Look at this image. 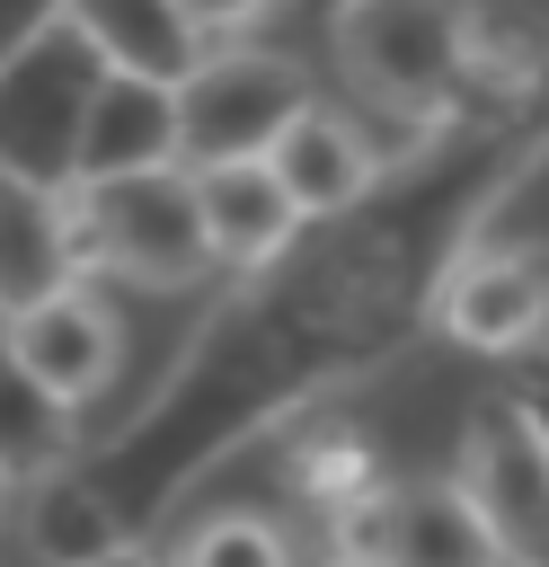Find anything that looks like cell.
<instances>
[{"instance_id":"6da1fadb","label":"cell","mask_w":549,"mask_h":567,"mask_svg":"<svg viewBox=\"0 0 549 567\" xmlns=\"http://www.w3.org/2000/svg\"><path fill=\"white\" fill-rule=\"evenodd\" d=\"M540 159H549V53L522 97L416 133L398 177L381 168L345 213L301 221L266 266H248V284L204 319V337L186 346V363H168L142 416L80 461L115 532L151 540L168 496H186L221 452L301 416L336 381L390 363L425 328L443 266Z\"/></svg>"},{"instance_id":"7a4b0ae2","label":"cell","mask_w":549,"mask_h":567,"mask_svg":"<svg viewBox=\"0 0 549 567\" xmlns=\"http://www.w3.org/2000/svg\"><path fill=\"white\" fill-rule=\"evenodd\" d=\"M62 221H71V266L80 275H115V284H142V292H186V284L213 275L195 168H177V159L62 186Z\"/></svg>"},{"instance_id":"3957f363","label":"cell","mask_w":549,"mask_h":567,"mask_svg":"<svg viewBox=\"0 0 549 567\" xmlns=\"http://www.w3.org/2000/svg\"><path fill=\"white\" fill-rule=\"evenodd\" d=\"M328 53L407 133H443L452 115H469L460 0H336L328 9Z\"/></svg>"},{"instance_id":"277c9868","label":"cell","mask_w":549,"mask_h":567,"mask_svg":"<svg viewBox=\"0 0 549 567\" xmlns=\"http://www.w3.org/2000/svg\"><path fill=\"white\" fill-rule=\"evenodd\" d=\"M97 71L106 62L89 53V35L62 9L0 62V177L53 186V195L80 177V115H89Z\"/></svg>"},{"instance_id":"5b68a950","label":"cell","mask_w":549,"mask_h":567,"mask_svg":"<svg viewBox=\"0 0 549 567\" xmlns=\"http://www.w3.org/2000/svg\"><path fill=\"white\" fill-rule=\"evenodd\" d=\"M301 106H310V71L292 53H266V44L195 53V71L177 80V168L257 159Z\"/></svg>"},{"instance_id":"8992f818","label":"cell","mask_w":549,"mask_h":567,"mask_svg":"<svg viewBox=\"0 0 549 567\" xmlns=\"http://www.w3.org/2000/svg\"><path fill=\"white\" fill-rule=\"evenodd\" d=\"M452 487L478 505V523H487V540L505 558L549 567V434H540V416L514 390H496V399L469 408Z\"/></svg>"},{"instance_id":"52a82bcc","label":"cell","mask_w":549,"mask_h":567,"mask_svg":"<svg viewBox=\"0 0 549 567\" xmlns=\"http://www.w3.org/2000/svg\"><path fill=\"white\" fill-rule=\"evenodd\" d=\"M425 328H443L469 354H522V346H540L549 337V248H522V239H487L478 230L443 266Z\"/></svg>"},{"instance_id":"ba28073f","label":"cell","mask_w":549,"mask_h":567,"mask_svg":"<svg viewBox=\"0 0 549 567\" xmlns=\"http://www.w3.org/2000/svg\"><path fill=\"white\" fill-rule=\"evenodd\" d=\"M0 337H9V354H18L62 408H89V399L115 381V354H124V328L106 319V301H97L89 284H62V292L27 301L18 319H0Z\"/></svg>"},{"instance_id":"9c48e42d","label":"cell","mask_w":549,"mask_h":567,"mask_svg":"<svg viewBox=\"0 0 549 567\" xmlns=\"http://www.w3.org/2000/svg\"><path fill=\"white\" fill-rule=\"evenodd\" d=\"M257 159L274 168V186L292 195V213H301V221L345 213V204H354V195L390 168V159H381V151H372L345 115H319V97H310V106H301V115H292V124L257 151Z\"/></svg>"},{"instance_id":"30bf717a","label":"cell","mask_w":549,"mask_h":567,"mask_svg":"<svg viewBox=\"0 0 549 567\" xmlns=\"http://www.w3.org/2000/svg\"><path fill=\"white\" fill-rule=\"evenodd\" d=\"M168 159H177V89L142 71H97L89 115H80V177H124V168H168Z\"/></svg>"},{"instance_id":"8fae6325","label":"cell","mask_w":549,"mask_h":567,"mask_svg":"<svg viewBox=\"0 0 549 567\" xmlns=\"http://www.w3.org/2000/svg\"><path fill=\"white\" fill-rule=\"evenodd\" d=\"M195 204H204V239H213V266H266L292 230H301V213H292V195L274 186V168L266 159H221V168H195Z\"/></svg>"},{"instance_id":"7c38bea8","label":"cell","mask_w":549,"mask_h":567,"mask_svg":"<svg viewBox=\"0 0 549 567\" xmlns=\"http://www.w3.org/2000/svg\"><path fill=\"white\" fill-rule=\"evenodd\" d=\"M62 18L89 35V53L106 71H142V80H168V89L204 53V35L177 0H62Z\"/></svg>"},{"instance_id":"4fadbf2b","label":"cell","mask_w":549,"mask_h":567,"mask_svg":"<svg viewBox=\"0 0 549 567\" xmlns=\"http://www.w3.org/2000/svg\"><path fill=\"white\" fill-rule=\"evenodd\" d=\"M62 284H80L62 195L27 186V177H0V319H18L27 301H44Z\"/></svg>"},{"instance_id":"5bb4252c","label":"cell","mask_w":549,"mask_h":567,"mask_svg":"<svg viewBox=\"0 0 549 567\" xmlns=\"http://www.w3.org/2000/svg\"><path fill=\"white\" fill-rule=\"evenodd\" d=\"M18 532H27V549H35V567H89L97 549H115L124 532H115V514H106V496L80 478V461H62V470H35V478H18Z\"/></svg>"},{"instance_id":"9a60e30c","label":"cell","mask_w":549,"mask_h":567,"mask_svg":"<svg viewBox=\"0 0 549 567\" xmlns=\"http://www.w3.org/2000/svg\"><path fill=\"white\" fill-rule=\"evenodd\" d=\"M505 549L487 540L478 505L452 478L390 487V567H496Z\"/></svg>"},{"instance_id":"2e32d148","label":"cell","mask_w":549,"mask_h":567,"mask_svg":"<svg viewBox=\"0 0 549 567\" xmlns=\"http://www.w3.org/2000/svg\"><path fill=\"white\" fill-rule=\"evenodd\" d=\"M80 443V408H62L0 337V470L9 478H35V470H62Z\"/></svg>"},{"instance_id":"e0dca14e","label":"cell","mask_w":549,"mask_h":567,"mask_svg":"<svg viewBox=\"0 0 549 567\" xmlns=\"http://www.w3.org/2000/svg\"><path fill=\"white\" fill-rule=\"evenodd\" d=\"M372 478H390V470H381V452H372L363 434H345V425H319V416L292 434V487H301L319 514H328L336 496L372 487Z\"/></svg>"},{"instance_id":"ac0fdd59","label":"cell","mask_w":549,"mask_h":567,"mask_svg":"<svg viewBox=\"0 0 549 567\" xmlns=\"http://www.w3.org/2000/svg\"><path fill=\"white\" fill-rule=\"evenodd\" d=\"M159 567H292V549H283V532H274L266 514H213V523H195Z\"/></svg>"},{"instance_id":"d6986e66","label":"cell","mask_w":549,"mask_h":567,"mask_svg":"<svg viewBox=\"0 0 549 567\" xmlns=\"http://www.w3.org/2000/svg\"><path fill=\"white\" fill-rule=\"evenodd\" d=\"M328 558L336 567H390V478L328 505Z\"/></svg>"},{"instance_id":"ffe728a7","label":"cell","mask_w":549,"mask_h":567,"mask_svg":"<svg viewBox=\"0 0 549 567\" xmlns=\"http://www.w3.org/2000/svg\"><path fill=\"white\" fill-rule=\"evenodd\" d=\"M186 18H195V35H248L274 0H177Z\"/></svg>"},{"instance_id":"44dd1931","label":"cell","mask_w":549,"mask_h":567,"mask_svg":"<svg viewBox=\"0 0 549 567\" xmlns=\"http://www.w3.org/2000/svg\"><path fill=\"white\" fill-rule=\"evenodd\" d=\"M53 9H62V0H0V62H9V53H18V44L53 18Z\"/></svg>"},{"instance_id":"7402d4cb","label":"cell","mask_w":549,"mask_h":567,"mask_svg":"<svg viewBox=\"0 0 549 567\" xmlns=\"http://www.w3.org/2000/svg\"><path fill=\"white\" fill-rule=\"evenodd\" d=\"M89 567H159V558H151V549H142V540H115V549H97V558H89Z\"/></svg>"},{"instance_id":"603a6c76","label":"cell","mask_w":549,"mask_h":567,"mask_svg":"<svg viewBox=\"0 0 549 567\" xmlns=\"http://www.w3.org/2000/svg\"><path fill=\"white\" fill-rule=\"evenodd\" d=\"M9 496H18V478H9V470H0V523H9Z\"/></svg>"},{"instance_id":"cb8c5ba5","label":"cell","mask_w":549,"mask_h":567,"mask_svg":"<svg viewBox=\"0 0 549 567\" xmlns=\"http://www.w3.org/2000/svg\"><path fill=\"white\" fill-rule=\"evenodd\" d=\"M310 9H319V18H328V9H336V0H310Z\"/></svg>"},{"instance_id":"d4e9b609","label":"cell","mask_w":549,"mask_h":567,"mask_svg":"<svg viewBox=\"0 0 549 567\" xmlns=\"http://www.w3.org/2000/svg\"><path fill=\"white\" fill-rule=\"evenodd\" d=\"M496 567H522V558H496Z\"/></svg>"},{"instance_id":"484cf974","label":"cell","mask_w":549,"mask_h":567,"mask_svg":"<svg viewBox=\"0 0 549 567\" xmlns=\"http://www.w3.org/2000/svg\"><path fill=\"white\" fill-rule=\"evenodd\" d=\"M328 567H336V558H328Z\"/></svg>"}]
</instances>
